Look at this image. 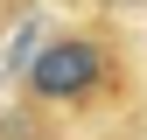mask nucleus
I'll use <instances>...</instances> for the list:
<instances>
[{
	"mask_svg": "<svg viewBox=\"0 0 147 140\" xmlns=\"http://www.w3.org/2000/svg\"><path fill=\"white\" fill-rule=\"evenodd\" d=\"M119 84V56L98 28H70V35H49L35 56H21V105L35 112H91L105 91Z\"/></svg>",
	"mask_w": 147,
	"mask_h": 140,
	"instance_id": "nucleus-1",
	"label": "nucleus"
},
{
	"mask_svg": "<svg viewBox=\"0 0 147 140\" xmlns=\"http://www.w3.org/2000/svg\"><path fill=\"white\" fill-rule=\"evenodd\" d=\"M105 7H140V0H105Z\"/></svg>",
	"mask_w": 147,
	"mask_h": 140,
	"instance_id": "nucleus-2",
	"label": "nucleus"
}]
</instances>
